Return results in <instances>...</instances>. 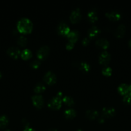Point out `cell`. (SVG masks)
<instances>
[{
    "label": "cell",
    "instance_id": "1",
    "mask_svg": "<svg viewBox=\"0 0 131 131\" xmlns=\"http://www.w3.org/2000/svg\"><path fill=\"white\" fill-rule=\"evenodd\" d=\"M17 28L21 33H28L32 31L33 28V24L29 19L23 17L17 22Z\"/></svg>",
    "mask_w": 131,
    "mask_h": 131
},
{
    "label": "cell",
    "instance_id": "2",
    "mask_svg": "<svg viewBox=\"0 0 131 131\" xmlns=\"http://www.w3.org/2000/svg\"><path fill=\"white\" fill-rule=\"evenodd\" d=\"M63 95L61 92H59L55 97H53L48 102V105L52 109H59L62 106Z\"/></svg>",
    "mask_w": 131,
    "mask_h": 131
},
{
    "label": "cell",
    "instance_id": "3",
    "mask_svg": "<svg viewBox=\"0 0 131 131\" xmlns=\"http://www.w3.org/2000/svg\"><path fill=\"white\" fill-rule=\"evenodd\" d=\"M70 28L66 23L64 21L60 22L57 26V31L62 35H68L70 32Z\"/></svg>",
    "mask_w": 131,
    "mask_h": 131
},
{
    "label": "cell",
    "instance_id": "4",
    "mask_svg": "<svg viewBox=\"0 0 131 131\" xmlns=\"http://www.w3.org/2000/svg\"><path fill=\"white\" fill-rule=\"evenodd\" d=\"M49 51H50V47L48 46H42V47H40L37 52V56L39 59L42 60L44 59L46 56L48 55Z\"/></svg>",
    "mask_w": 131,
    "mask_h": 131
},
{
    "label": "cell",
    "instance_id": "5",
    "mask_svg": "<svg viewBox=\"0 0 131 131\" xmlns=\"http://www.w3.org/2000/svg\"><path fill=\"white\" fill-rule=\"evenodd\" d=\"M56 75L51 71H48L44 76V80L48 84H53L56 82Z\"/></svg>",
    "mask_w": 131,
    "mask_h": 131
},
{
    "label": "cell",
    "instance_id": "6",
    "mask_svg": "<svg viewBox=\"0 0 131 131\" xmlns=\"http://www.w3.org/2000/svg\"><path fill=\"white\" fill-rule=\"evenodd\" d=\"M32 102L33 104L37 107H41L44 104V99L41 95H35L32 97Z\"/></svg>",
    "mask_w": 131,
    "mask_h": 131
},
{
    "label": "cell",
    "instance_id": "7",
    "mask_svg": "<svg viewBox=\"0 0 131 131\" xmlns=\"http://www.w3.org/2000/svg\"><path fill=\"white\" fill-rule=\"evenodd\" d=\"M118 90L119 93L123 95H126L131 92V85L123 83L118 86Z\"/></svg>",
    "mask_w": 131,
    "mask_h": 131
},
{
    "label": "cell",
    "instance_id": "8",
    "mask_svg": "<svg viewBox=\"0 0 131 131\" xmlns=\"http://www.w3.org/2000/svg\"><path fill=\"white\" fill-rule=\"evenodd\" d=\"M81 18L80 10L78 8L73 10L70 15V20L72 23H77Z\"/></svg>",
    "mask_w": 131,
    "mask_h": 131
},
{
    "label": "cell",
    "instance_id": "9",
    "mask_svg": "<svg viewBox=\"0 0 131 131\" xmlns=\"http://www.w3.org/2000/svg\"><path fill=\"white\" fill-rule=\"evenodd\" d=\"M110 60V54L106 51H104L100 53L99 56V61L101 63L106 64Z\"/></svg>",
    "mask_w": 131,
    "mask_h": 131
},
{
    "label": "cell",
    "instance_id": "10",
    "mask_svg": "<svg viewBox=\"0 0 131 131\" xmlns=\"http://www.w3.org/2000/svg\"><path fill=\"white\" fill-rule=\"evenodd\" d=\"M7 53L11 57L14 58H17L21 54V51L18 47L12 46V47H10L8 49Z\"/></svg>",
    "mask_w": 131,
    "mask_h": 131
},
{
    "label": "cell",
    "instance_id": "11",
    "mask_svg": "<svg viewBox=\"0 0 131 131\" xmlns=\"http://www.w3.org/2000/svg\"><path fill=\"white\" fill-rule=\"evenodd\" d=\"M105 15L110 20H118L119 19H120L121 18L120 13L118 12V11H116V10H113V11L109 12H107L105 14Z\"/></svg>",
    "mask_w": 131,
    "mask_h": 131
},
{
    "label": "cell",
    "instance_id": "12",
    "mask_svg": "<svg viewBox=\"0 0 131 131\" xmlns=\"http://www.w3.org/2000/svg\"><path fill=\"white\" fill-rule=\"evenodd\" d=\"M67 36H68L69 41L74 43L78 40V37H79V33L77 30H72L70 31V32L68 33Z\"/></svg>",
    "mask_w": 131,
    "mask_h": 131
},
{
    "label": "cell",
    "instance_id": "13",
    "mask_svg": "<svg viewBox=\"0 0 131 131\" xmlns=\"http://www.w3.org/2000/svg\"><path fill=\"white\" fill-rule=\"evenodd\" d=\"M102 113L104 116L110 117L114 116L116 113V110L113 107H104L102 109Z\"/></svg>",
    "mask_w": 131,
    "mask_h": 131
},
{
    "label": "cell",
    "instance_id": "14",
    "mask_svg": "<svg viewBox=\"0 0 131 131\" xmlns=\"http://www.w3.org/2000/svg\"><path fill=\"white\" fill-rule=\"evenodd\" d=\"M96 44L103 49H106L109 47V42L107 39L104 38H98L96 40Z\"/></svg>",
    "mask_w": 131,
    "mask_h": 131
},
{
    "label": "cell",
    "instance_id": "15",
    "mask_svg": "<svg viewBox=\"0 0 131 131\" xmlns=\"http://www.w3.org/2000/svg\"><path fill=\"white\" fill-rule=\"evenodd\" d=\"M100 33V29L96 26H93L91 27L88 30L89 36L91 37V38L96 37Z\"/></svg>",
    "mask_w": 131,
    "mask_h": 131
},
{
    "label": "cell",
    "instance_id": "16",
    "mask_svg": "<svg viewBox=\"0 0 131 131\" xmlns=\"http://www.w3.org/2000/svg\"><path fill=\"white\" fill-rule=\"evenodd\" d=\"M125 33V26L124 24H119L115 30V35L117 37H121Z\"/></svg>",
    "mask_w": 131,
    "mask_h": 131
},
{
    "label": "cell",
    "instance_id": "17",
    "mask_svg": "<svg viewBox=\"0 0 131 131\" xmlns=\"http://www.w3.org/2000/svg\"><path fill=\"white\" fill-rule=\"evenodd\" d=\"M86 115L88 118L91 119H95L96 118H98L99 116L98 111H96L95 110H92V109H89V110L86 111Z\"/></svg>",
    "mask_w": 131,
    "mask_h": 131
},
{
    "label": "cell",
    "instance_id": "18",
    "mask_svg": "<svg viewBox=\"0 0 131 131\" xmlns=\"http://www.w3.org/2000/svg\"><path fill=\"white\" fill-rule=\"evenodd\" d=\"M87 17H88L89 20L91 22L96 21L98 19L97 13H96V12L94 10H90V11L87 13Z\"/></svg>",
    "mask_w": 131,
    "mask_h": 131
},
{
    "label": "cell",
    "instance_id": "19",
    "mask_svg": "<svg viewBox=\"0 0 131 131\" xmlns=\"http://www.w3.org/2000/svg\"><path fill=\"white\" fill-rule=\"evenodd\" d=\"M32 51H31V50L28 49H25L23 50L22 52H21V56L24 60H28L32 56Z\"/></svg>",
    "mask_w": 131,
    "mask_h": 131
},
{
    "label": "cell",
    "instance_id": "20",
    "mask_svg": "<svg viewBox=\"0 0 131 131\" xmlns=\"http://www.w3.org/2000/svg\"><path fill=\"white\" fill-rule=\"evenodd\" d=\"M64 114H65L67 118H71L74 117L77 115V113H76V111L74 110V109L69 108L68 109V110H66L64 111Z\"/></svg>",
    "mask_w": 131,
    "mask_h": 131
},
{
    "label": "cell",
    "instance_id": "21",
    "mask_svg": "<svg viewBox=\"0 0 131 131\" xmlns=\"http://www.w3.org/2000/svg\"><path fill=\"white\" fill-rule=\"evenodd\" d=\"M45 89H46V86L42 83H37L34 87V91L36 93H41L44 91Z\"/></svg>",
    "mask_w": 131,
    "mask_h": 131
},
{
    "label": "cell",
    "instance_id": "22",
    "mask_svg": "<svg viewBox=\"0 0 131 131\" xmlns=\"http://www.w3.org/2000/svg\"><path fill=\"white\" fill-rule=\"evenodd\" d=\"M62 101L68 106H72L74 104V99L70 96H64L62 98Z\"/></svg>",
    "mask_w": 131,
    "mask_h": 131
},
{
    "label": "cell",
    "instance_id": "23",
    "mask_svg": "<svg viewBox=\"0 0 131 131\" xmlns=\"http://www.w3.org/2000/svg\"><path fill=\"white\" fill-rule=\"evenodd\" d=\"M8 123V118L5 115H2L0 116V128H3L6 126Z\"/></svg>",
    "mask_w": 131,
    "mask_h": 131
},
{
    "label": "cell",
    "instance_id": "24",
    "mask_svg": "<svg viewBox=\"0 0 131 131\" xmlns=\"http://www.w3.org/2000/svg\"><path fill=\"white\" fill-rule=\"evenodd\" d=\"M27 42H28V40H27L26 37H24L23 35H21L20 37H19L17 39V43H19L20 46H24L26 45Z\"/></svg>",
    "mask_w": 131,
    "mask_h": 131
},
{
    "label": "cell",
    "instance_id": "25",
    "mask_svg": "<svg viewBox=\"0 0 131 131\" xmlns=\"http://www.w3.org/2000/svg\"><path fill=\"white\" fill-rule=\"evenodd\" d=\"M80 69L84 72H88L89 70H90L89 64L87 62H85V61H82V62L80 63Z\"/></svg>",
    "mask_w": 131,
    "mask_h": 131
},
{
    "label": "cell",
    "instance_id": "26",
    "mask_svg": "<svg viewBox=\"0 0 131 131\" xmlns=\"http://www.w3.org/2000/svg\"><path fill=\"white\" fill-rule=\"evenodd\" d=\"M102 73L105 75H110L112 74V69L110 67H105L102 69Z\"/></svg>",
    "mask_w": 131,
    "mask_h": 131
},
{
    "label": "cell",
    "instance_id": "27",
    "mask_svg": "<svg viewBox=\"0 0 131 131\" xmlns=\"http://www.w3.org/2000/svg\"><path fill=\"white\" fill-rule=\"evenodd\" d=\"M41 65V61L39 60H34L30 63V66L33 69H37Z\"/></svg>",
    "mask_w": 131,
    "mask_h": 131
},
{
    "label": "cell",
    "instance_id": "28",
    "mask_svg": "<svg viewBox=\"0 0 131 131\" xmlns=\"http://www.w3.org/2000/svg\"><path fill=\"white\" fill-rule=\"evenodd\" d=\"M123 101L126 104H130L131 103V92L128 94L124 95L123 99Z\"/></svg>",
    "mask_w": 131,
    "mask_h": 131
},
{
    "label": "cell",
    "instance_id": "29",
    "mask_svg": "<svg viewBox=\"0 0 131 131\" xmlns=\"http://www.w3.org/2000/svg\"><path fill=\"white\" fill-rule=\"evenodd\" d=\"M74 42H70V41H69V42L67 43L66 47L67 49H71L73 48V46H74Z\"/></svg>",
    "mask_w": 131,
    "mask_h": 131
},
{
    "label": "cell",
    "instance_id": "30",
    "mask_svg": "<svg viewBox=\"0 0 131 131\" xmlns=\"http://www.w3.org/2000/svg\"><path fill=\"white\" fill-rule=\"evenodd\" d=\"M89 41H90V40L88 37H85V38L82 40V44H83V45H87V43L89 42Z\"/></svg>",
    "mask_w": 131,
    "mask_h": 131
},
{
    "label": "cell",
    "instance_id": "31",
    "mask_svg": "<svg viewBox=\"0 0 131 131\" xmlns=\"http://www.w3.org/2000/svg\"><path fill=\"white\" fill-rule=\"evenodd\" d=\"M23 124H24V126H25V127H29V126H28V125H29V123H28V122L27 121V120H26L25 118L23 119Z\"/></svg>",
    "mask_w": 131,
    "mask_h": 131
},
{
    "label": "cell",
    "instance_id": "32",
    "mask_svg": "<svg viewBox=\"0 0 131 131\" xmlns=\"http://www.w3.org/2000/svg\"><path fill=\"white\" fill-rule=\"evenodd\" d=\"M24 131H36L35 129H33V128L30 127H25Z\"/></svg>",
    "mask_w": 131,
    "mask_h": 131
},
{
    "label": "cell",
    "instance_id": "33",
    "mask_svg": "<svg viewBox=\"0 0 131 131\" xmlns=\"http://www.w3.org/2000/svg\"><path fill=\"white\" fill-rule=\"evenodd\" d=\"M98 120L100 122H103L104 121V116H98Z\"/></svg>",
    "mask_w": 131,
    "mask_h": 131
},
{
    "label": "cell",
    "instance_id": "34",
    "mask_svg": "<svg viewBox=\"0 0 131 131\" xmlns=\"http://www.w3.org/2000/svg\"><path fill=\"white\" fill-rule=\"evenodd\" d=\"M128 44H129L130 47V48H131V38H130V40H129V42H128Z\"/></svg>",
    "mask_w": 131,
    "mask_h": 131
},
{
    "label": "cell",
    "instance_id": "35",
    "mask_svg": "<svg viewBox=\"0 0 131 131\" xmlns=\"http://www.w3.org/2000/svg\"><path fill=\"white\" fill-rule=\"evenodd\" d=\"M49 131H58V130H57V129H50Z\"/></svg>",
    "mask_w": 131,
    "mask_h": 131
},
{
    "label": "cell",
    "instance_id": "36",
    "mask_svg": "<svg viewBox=\"0 0 131 131\" xmlns=\"http://www.w3.org/2000/svg\"><path fill=\"white\" fill-rule=\"evenodd\" d=\"M1 76H2V74H1V72H0V78H1Z\"/></svg>",
    "mask_w": 131,
    "mask_h": 131
},
{
    "label": "cell",
    "instance_id": "37",
    "mask_svg": "<svg viewBox=\"0 0 131 131\" xmlns=\"http://www.w3.org/2000/svg\"><path fill=\"white\" fill-rule=\"evenodd\" d=\"M77 131H83V130H82V129H78Z\"/></svg>",
    "mask_w": 131,
    "mask_h": 131
},
{
    "label": "cell",
    "instance_id": "38",
    "mask_svg": "<svg viewBox=\"0 0 131 131\" xmlns=\"http://www.w3.org/2000/svg\"><path fill=\"white\" fill-rule=\"evenodd\" d=\"M5 131H10V130H9V129H6V130H5Z\"/></svg>",
    "mask_w": 131,
    "mask_h": 131
},
{
    "label": "cell",
    "instance_id": "39",
    "mask_svg": "<svg viewBox=\"0 0 131 131\" xmlns=\"http://www.w3.org/2000/svg\"><path fill=\"white\" fill-rule=\"evenodd\" d=\"M130 85H131V84H130Z\"/></svg>",
    "mask_w": 131,
    "mask_h": 131
}]
</instances>
